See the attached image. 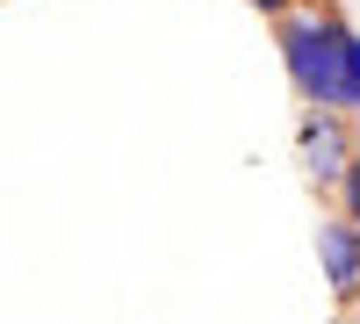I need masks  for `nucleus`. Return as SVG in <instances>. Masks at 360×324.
I'll return each mask as SVG.
<instances>
[{"mask_svg":"<svg viewBox=\"0 0 360 324\" xmlns=\"http://www.w3.org/2000/svg\"><path fill=\"white\" fill-rule=\"evenodd\" d=\"M281 65L310 108H353V29L332 8H295L274 22Z\"/></svg>","mask_w":360,"mask_h":324,"instance_id":"nucleus-1","label":"nucleus"},{"mask_svg":"<svg viewBox=\"0 0 360 324\" xmlns=\"http://www.w3.org/2000/svg\"><path fill=\"white\" fill-rule=\"evenodd\" d=\"M353 144H360V137L339 123V108H310V123H303V166H310L317 188H339V181H346V166L360 159Z\"/></svg>","mask_w":360,"mask_h":324,"instance_id":"nucleus-2","label":"nucleus"},{"mask_svg":"<svg viewBox=\"0 0 360 324\" xmlns=\"http://www.w3.org/2000/svg\"><path fill=\"white\" fill-rule=\"evenodd\" d=\"M317 267H324V288L339 303L360 296V223L353 216H324L317 223Z\"/></svg>","mask_w":360,"mask_h":324,"instance_id":"nucleus-3","label":"nucleus"},{"mask_svg":"<svg viewBox=\"0 0 360 324\" xmlns=\"http://www.w3.org/2000/svg\"><path fill=\"white\" fill-rule=\"evenodd\" d=\"M332 195H339V216H353V223H360V159L346 166V181H339Z\"/></svg>","mask_w":360,"mask_h":324,"instance_id":"nucleus-4","label":"nucleus"},{"mask_svg":"<svg viewBox=\"0 0 360 324\" xmlns=\"http://www.w3.org/2000/svg\"><path fill=\"white\" fill-rule=\"evenodd\" d=\"M245 8H259L266 22H281V15H295V8H310V0H245Z\"/></svg>","mask_w":360,"mask_h":324,"instance_id":"nucleus-5","label":"nucleus"},{"mask_svg":"<svg viewBox=\"0 0 360 324\" xmlns=\"http://www.w3.org/2000/svg\"><path fill=\"white\" fill-rule=\"evenodd\" d=\"M353 137H360V115H353Z\"/></svg>","mask_w":360,"mask_h":324,"instance_id":"nucleus-6","label":"nucleus"}]
</instances>
